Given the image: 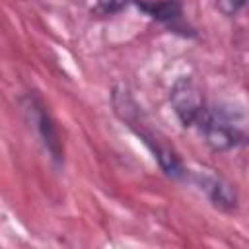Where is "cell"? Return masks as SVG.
Instances as JSON below:
<instances>
[{
    "label": "cell",
    "instance_id": "obj_1",
    "mask_svg": "<svg viewBox=\"0 0 249 249\" xmlns=\"http://www.w3.org/2000/svg\"><path fill=\"white\" fill-rule=\"evenodd\" d=\"M196 128L206 146L214 152L233 150L247 140V121L243 111L230 105H212L202 113Z\"/></svg>",
    "mask_w": 249,
    "mask_h": 249
},
{
    "label": "cell",
    "instance_id": "obj_2",
    "mask_svg": "<svg viewBox=\"0 0 249 249\" xmlns=\"http://www.w3.org/2000/svg\"><path fill=\"white\" fill-rule=\"evenodd\" d=\"M171 109L185 128H193L198 124L202 113L206 111V99L202 86L193 76H179L169 89Z\"/></svg>",
    "mask_w": 249,
    "mask_h": 249
},
{
    "label": "cell",
    "instance_id": "obj_3",
    "mask_svg": "<svg viewBox=\"0 0 249 249\" xmlns=\"http://www.w3.org/2000/svg\"><path fill=\"white\" fill-rule=\"evenodd\" d=\"M23 109L29 117V123L31 126L37 130L41 142L45 144L47 152L51 154V158L54 161H60L62 160V144H60V136H58V130H56V124L54 121L51 119L47 107L43 105V101L35 95H25L23 97Z\"/></svg>",
    "mask_w": 249,
    "mask_h": 249
},
{
    "label": "cell",
    "instance_id": "obj_4",
    "mask_svg": "<svg viewBox=\"0 0 249 249\" xmlns=\"http://www.w3.org/2000/svg\"><path fill=\"white\" fill-rule=\"evenodd\" d=\"M138 10H142L152 19L160 21L173 33H181L183 37L195 35L183 18V6L179 0H134Z\"/></svg>",
    "mask_w": 249,
    "mask_h": 249
},
{
    "label": "cell",
    "instance_id": "obj_5",
    "mask_svg": "<svg viewBox=\"0 0 249 249\" xmlns=\"http://www.w3.org/2000/svg\"><path fill=\"white\" fill-rule=\"evenodd\" d=\"M198 183H200V189L206 193L208 200L216 208L226 212H233L237 208V193L222 177H200Z\"/></svg>",
    "mask_w": 249,
    "mask_h": 249
},
{
    "label": "cell",
    "instance_id": "obj_6",
    "mask_svg": "<svg viewBox=\"0 0 249 249\" xmlns=\"http://www.w3.org/2000/svg\"><path fill=\"white\" fill-rule=\"evenodd\" d=\"M218 12L226 18H235L247 4V0H214Z\"/></svg>",
    "mask_w": 249,
    "mask_h": 249
},
{
    "label": "cell",
    "instance_id": "obj_7",
    "mask_svg": "<svg viewBox=\"0 0 249 249\" xmlns=\"http://www.w3.org/2000/svg\"><path fill=\"white\" fill-rule=\"evenodd\" d=\"M95 2H97L99 12H103V14H117V12L124 10L134 0H95Z\"/></svg>",
    "mask_w": 249,
    "mask_h": 249
}]
</instances>
